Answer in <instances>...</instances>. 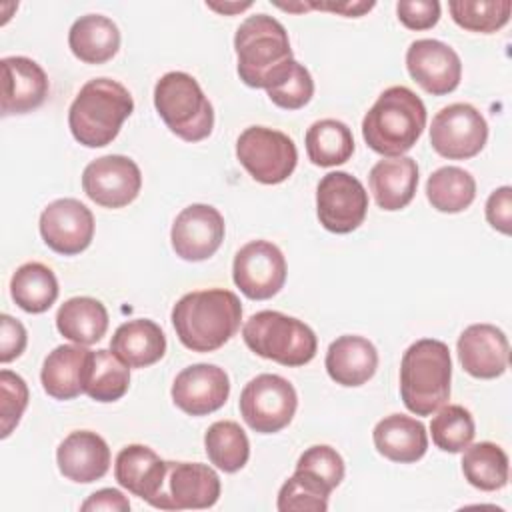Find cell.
Returning a JSON list of instances; mask_svg holds the SVG:
<instances>
[{"mask_svg": "<svg viewBox=\"0 0 512 512\" xmlns=\"http://www.w3.org/2000/svg\"><path fill=\"white\" fill-rule=\"evenodd\" d=\"M56 464L64 478L78 484H90L108 472L110 448L100 434L76 430L60 442L56 450Z\"/></svg>", "mask_w": 512, "mask_h": 512, "instance_id": "21", "label": "cell"}, {"mask_svg": "<svg viewBox=\"0 0 512 512\" xmlns=\"http://www.w3.org/2000/svg\"><path fill=\"white\" fill-rule=\"evenodd\" d=\"M10 296L24 312L42 314L58 298V280L42 262H26L12 274Z\"/></svg>", "mask_w": 512, "mask_h": 512, "instance_id": "30", "label": "cell"}, {"mask_svg": "<svg viewBox=\"0 0 512 512\" xmlns=\"http://www.w3.org/2000/svg\"><path fill=\"white\" fill-rule=\"evenodd\" d=\"M268 98L284 110H298L314 96V80L306 66L294 60L290 72L272 88L266 90Z\"/></svg>", "mask_w": 512, "mask_h": 512, "instance_id": "39", "label": "cell"}, {"mask_svg": "<svg viewBox=\"0 0 512 512\" xmlns=\"http://www.w3.org/2000/svg\"><path fill=\"white\" fill-rule=\"evenodd\" d=\"M130 386V366L124 364L112 350H96L92 354L90 374L84 392L96 402H116Z\"/></svg>", "mask_w": 512, "mask_h": 512, "instance_id": "35", "label": "cell"}, {"mask_svg": "<svg viewBox=\"0 0 512 512\" xmlns=\"http://www.w3.org/2000/svg\"><path fill=\"white\" fill-rule=\"evenodd\" d=\"M376 450L400 464L420 460L428 450V434L420 420L404 414H390L382 418L372 432Z\"/></svg>", "mask_w": 512, "mask_h": 512, "instance_id": "26", "label": "cell"}, {"mask_svg": "<svg viewBox=\"0 0 512 512\" xmlns=\"http://www.w3.org/2000/svg\"><path fill=\"white\" fill-rule=\"evenodd\" d=\"M28 406V386L10 370L0 372V436L8 438Z\"/></svg>", "mask_w": 512, "mask_h": 512, "instance_id": "40", "label": "cell"}, {"mask_svg": "<svg viewBox=\"0 0 512 512\" xmlns=\"http://www.w3.org/2000/svg\"><path fill=\"white\" fill-rule=\"evenodd\" d=\"M370 192L382 210L394 212L408 206L418 188V166L410 156L382 158L368 174Z\"/></svg>", "mask_w": 512, "mask_h": 512, "instance_id": "25", "label": "cell"}, {"mask_svg": "<svg viewBox=\"0 0 512 512\" xmlns=\"http://www.w3.org/2000/svg\"><path fill=\"white\" fill-rule=\"evenodd\" d=\"M58 332L82 346L96 344L108 330V312L104 304L90 296L66 300L56 312Z\"/></svg>", "mask_w": 512, "mask_h": 512, "instance_id": "29", "label": "cell"}, {"mask_svg": "<svg viewBox=\"0 0 512 512\" xmlns=\"http://www.w3.org/2000/svg\"><path fill=\"white\" fill-rule=\"evenodd\" d=\"M458 358L470 376L482 380L498 378L508 368L510 344L494 324H472L458 338Z\"/></svg>", "mask_w": 512, "mask_h": 512, "instance_id": "19", "label": "cell"}, {"mask_svg": "<svg viewBox=\"0 0 512 512\" xmlns=\"http://www.w3.org/2000/svg\"><path fill=\"white\" fill-rule=\"evenodd\" d=\"M220 498L218 474L200 462H168L162 490L154 502L160 510L210 508Z\"/></svg>", "mask_w": 512, "mask_h": 512, "instance_id": "14", "label": "cell"}, {"mask_svg": "<svg viewBox=\"0 0 512 512\" xmlns=\"http://www.w3.org/2000/svg\"><path fill=\"white\" fill-rule=\"evenodd\" d=\"M398 20L410 30H428L440 18V2L436 0H402L396 4Z\"/></svg>", "mask_w": 512, "mask_h": 512, "instance_id": "42", "label": "cell"}, {"mask_svg": "<svg viewBox=\"0 0 512 512\" xmlns=\"http://www.w3.org/2000/svg\"><path fill=\"white\" fill-rule=\"evenodd\" d=\"M452 360L442 340L422 338L410 344L400 364V396L416 416H430L450 398Z\"/></svg>", "mask_w": 512, "mask_h": 512, "instance_id": "5", "label": "cell"}, {"mask_svg": "<svg viewBox=\"0 0 512 512\" xmlns=\"http://www.w3.org/2000/svg\"><path fill=\"white\" fill-rule=\"evenodd\" d=\"M368 212V192L348 172H328L316 188V214L320 224L334 234L356 230Z\"/></svg>", "mask_w": 512, "mask_h": 512, "instance_id": "11", "label": "cell"}, {"mask_svg": "<svg viewBox=\"0 0 512 512\" xmlns=\"http://www.w3.org/2000/svg\"><path fill=\"white\" fill-rule=\"evenodd\" d=\"M426 128V106L410 88H386L362 120V136L370 150L396 158L408 152Z\"/></svg>", "mask_w": 512, "mask_h": 512, "instance_id": "3", "label": "cell"}, {"mask_svg": "<svg viewBox=\"0 0 512 512\" xmlns=\"http://www.w3.org/2000/svg\"><path fill=\"white\" fill-rule=\"evenodd\" d=\"M204 448L208 460L224 472H238L250 456L248 436L234 420L214 422L204 434Z\"/></svg>", "mask_w": 512, "mask_h": 512, "instance_id": "34", "label": "cell"}, {"mask_svg": "<svg viewBox=\"0 0 512 512\" xmlns=\"http://www.w3.org/2000/svg\"><path fill=\"white\" fill-rule=\"evenodd\" d=\"M324 366L336 384L362 386L378 368V352L368 338L344 334L328 346Z\"/></svg>", "mask_w": 512, "mask_h": 512, "instance_id": "24", "label": "cell"}, {"mask_svg": "<svg viewBox=\"0 0 512 512\" xmlns=\"http://www.w3.org/2000/svg\"><path fill=\"white\" fill-rule=\"evenodd\" d=\"M110 350L130 368H146L164 356L166 336L154 320L136 318L116 328Z\"/></svg>", "mask_w": 512, "mask_h": 512, "instance_id": "27", "label": "cell"}, {"mask_svg": "<svg viewBox=\"0 0 512 512\" xmlns=\"http://www.w3.org/2000/svg\"><path fill=\"white\" fill-rule=\"evenodd\" d=\"M86 196L104 208H124L136 200L142 188L138 164L122 154L92 160L82 172Z\"/></svg>", "mask_w": 512, "mask_h": 512, "instance_id": "13", "label": "cell"}, {"mask_svg": "<svg viewBox=\"0 0 512 512\" xmlns=\"http://www.w3.org/2000/svg\"><path fill=\"white\" fill-rule=\"evenodd\" d=\"M238 76L250 88H272L292 68L286 28L268 14L248 16L234 34Z\"/></svg>", "mask_w": 512, "mask_h": 512, "instance_id": "2", "label": "cell"}, {"mask_svg": "<svg viewBox=\"0 0 512 512\" xmlns=\"http://www.w3.org/2000/svg\"><path fill=\"white\" fill-rule=\"evenodd\" d=\"M68 46L78 60L86 64H104L120 48V30L102 14H86L72 24Z\"/></svg>", "mask_w": 512, "mask_h": 512, "instance_id": "28", "label": "cell"}, {"mask_svg": "<svg viewBox=\"0 0 512 512\" xmlns=\"http://www.w3.org/2000/svg\"><path fill=\"white\" fill-rule=\"evenodd\" d=\"M206 6L208 8H212V10H216V12H222V14H236V12H242V10H246V8H250L252 6V2H224V4H216V2H206Z\"/></svg>", "mask_w": 512, "mask_h": 512, "instance_id": "47", "label": "cell"}, {"mask_svg": "<svg viewBox=\"0 0 512 512\" xmlns=\"http://www.w3.org/2000/svg\"><path fill=\"white\" fill-rule=\"evenodd\" d=\"M296 406L294 386L278 374H258L240 394V414L260 434H274L286 428L294 418Z\"/></svg>", "mask_w": 512, "mask_h": 512, "instance_id": "9", "label": "cell"}, {"mask_svg": "<svg viewBox=\"0 0 512 512\" xmlns=\"http://www.w3.org/2000/svg\"><path fill=\"white\" fill-rule=\"evenodd\" d=\"M304 144L310 162L322 168L344 164L354 152V138L350 128L334 118L316 120L306 130Z\"/></svg>", "mask_w": 512, "mask_h": 512, "instance_id": "31", "label": "cell"}, {"mask_svg": "<svg viewBox=\"0 0 512 512\" xmlns=\"http://www.w3.org/2000/svg\"><path fill=\"white\" fill-rule=\"evenodd\" d=\"M332 488L308 470H294L278 492L280 512H326Z\"/></svg>", "mask_w": 512, "mask_h": 512, "instance_id": "36", "label": "cell"}, {"mask_svg": "<svg viewBox=\"0 0 512 512\" xmlns=\"http://www.w3.org/2000/svg\"><path fill=\"white\" fill-rule=\"evenodd\" d=\"M426 198L438 212H462L476 198V180L464 168L442 166L430 174L426 182Z\"/></svg>", "mask_w": 512, "mask_h": 512, "instance_id": "33", "label": "cell"}, {"mask_svg": "<svg viewBox=\"0 0 512 512\" xmlns=\"http://www.w3.org/2000/svg\"><path fill=\"white\" fill-rule=\"evenodd\" d=\"M406 68L412 80L434 96L454 92L462 78V62L456 50L434 38H420L408 46Z\"/></svg>", "mask_w": 512, "mask_h": 512, "instance_id": "16", "label": "cell"}, {"mask_svg": "<svg viewBox=\"0 0 512 512\" xmlns=\"http://www.w3.org/2000/svg\"><path fill=\"white\" fill-rule=\"evenodd\" d=\"M452 20L470 32L490 34L510 20V0H452L448 2Z\"/></svg>", "mask_w": 512, "mask_h": 512, "instance_id": "37", "label": "cell"}, {"mask_svg": "<svg viewBox=\"0 0 512 512\" xmlns=\"http://www.w3.org/2000/svg\"><path fill=\"white\" fill-rule=\"evenodd\" d=\"M234 284L250 300H268L276 296L286 282V260L282 250L268 240L244 244L232 264Z\"/></svg>", "mask_w": 512, "mask_h": 512, "instance_id": "12", "label": "cell"}, {"mask_svg": "<svg viewBox=\"0 0 512 512\" xmlns=\"http://www.w3.org/2000/svg\"><path fill=\"white\" fill-rule=\"evenodd\" d=\"M306 8H320V10H332L344 16H362L364 12H370L374 8V2H330V4H316L310 2Z\"/></svg>", "mask_w": 512, "mask_h": 512, "instance_id": "46", "label": "cell"}, {"mask_svg": "<svg viewBox=\"0 0 512 512\" xmlns=\"http://www.w3.org/2000/svg\"><path fill=\"white\" fill-rule=\"evenodd\" d=\"M224 240V218L210 204H190L174 220L170 242L182 260L200 262L220 248Z\"/></svg>", "mask_w": 512, "mask_h": 512, "instance_id": "17", "label": "cell"}, {"mask_svg": "<svg viewBox=\"0 0 512 512\" xmlns=\"http://www.w3.org/2000/svg\"><path fill=\"white\" fill-rule=\"evenodd\" d=\"M26 342H28V336L22 322L12 318L10 314H2L0 316V362L6 364L18 358L24 352Z\"/></svg>", "mask_w": 512, "mask_h": 512, "instance_id": "43", "label": "cell"}, {"mask_svg": "<svg viewBox=\"0 0 512 512\" xmlns=\"http://www.w3.org/2000/svg\"><path fill=\"white\" fill-rule=\"evenodd\" d=\"M154 106L164 124L186 142H200L214 128V110L194 76L166 72L154 86Z\"/></svg>", "mask_w": 512, "mask_h": 512, "instance_id": "7", "label": "cell"}, {"mask_svg": "<svg viewBox=\"0 0 512 512\" xmlns=\"http://www.w3.org/2000/svg\"><path fill=\"white\" fill-rule=\"evenodd\" d=\"M2 66V116L26 114L42 106L48 96V76L26 56H6Z\"/></svg>", "mask_w": 512, "mask_h": 512, "instance_id": "20", "label": "cell"}, {"mask_svg": "<svg viewBox=\"0 0 512 512\" xmlns=\"http://www.w3.org/2000/svg\"><path fill=\"white\" fill-rule=\"evenodd\" d=\"M38 226L44 244L62 256L84 252L94 238V216L76 198L50 202L42 210Z\"/></svg>", "mask_w": 512, "mask_h": 512, "instance_id": "15", "label": "cell"}, {"mask_svg": "<svg viewBox=\"0 0 512 512\" xmlns=\"http://www.w3.org/2000/svg\"><path fill=\"white\" fill-rule=\"evenodd\" d=\"M432 442L444 452H462L468 444H472L476 428L470 410L460 404H448L432 416L430 422Z\"/></svg>", "mask_w": 512, "mask_h": 512, "instance_id": "38", "label": "cell"}, {"mask_svg": "<svg viewBox=\"0 0 512 512\" xmlns=\"http://www.w3.org/2000/svg\"><path fill=\"white\" fill-rule=\"evenodd\" d=\"M80 508L84 512H88V510L126 512V510H130V502H128V498L120 490H116V488H102V490H96L94 494H90L88 500H84Z\"/></svg>", "mask_w": 512, "mask_h": 512, "instance_id": "45", "label": "cell"}, {"mask_svg": "<svg viewBox=\"0 0 512 512\" xmlns=\"http://www.w3.org/2000/svg\"><path fill=\"white\" fill-rule=\"evenodd\" d=\"M298 470H308L320 480H324L332 490L344 478V460L342 456L326 444H316L304 450L296 462Z\"/></svg>", "mask_w": 512, "mask_h": 512, "instance_id": "41", "label": "cell"}, {"mask_svg": "<svg viewBox=\"0 0 512 512\" xmlns=\"http://www.w3.org/2000/svg\"><path fill=\"white\" fill-rule=\"evenodd\" d=\"M240 320V300L224 288L188 292L172 308L176 336L192 352L218 350L238 332Z\"/></svg>", "mask_w": 512, "mask_h": 512, "instance_id": "1", "label": "cell"}, {"mask_svg": "<svg viewBox=\"0 0 512 512\" xmlns=\"http://www.w3.org/2000/svg\"><path fill=\"white\" fill-rule=\"evenodd\" d=\"M166 470L168 462L144 444L124 446L114 462L116 482L150 506H154L162 490Z\"/></svg>", "mask_w": 512, "mask_h": 512, "instance_id": "23", "label": "cell"}, {"mask_svg": "<svg viewBox=\"0 0 512 512\" xmlns=\"http://www.w3.org/2000/svg\"><path fill=\"white\" fill-rule=\"evenodd\" d=\"M230 394V380L216 364H192L172 384L174 404L190 416H206L224 406Z\"/></svg>", "mask_w": 512, "mask_h": 512, "instance_id": "18", "label": "cell"}, {"mask_svg": "<svg viewBox=\"0 0 512 512\" xmlns=\"http://www.w3.org/2000/svg\"><path fill=\"white\" fill-rule=\"evenodd\" d=\"M488 140L484 116L466 102L444 106L432 118L430 144L448 160H466L476 156Z\"/></svg>", "mask_w": 512, "mask_h": 512, "instance_id": "10", "label": "cell"}, {"mask_svg": "<svg viewBox=\"0 0 512 512\" xmlns=\"http://www.w3.org/2000/svg\"><path fill=\"white\" fill-rule=\"evenodd\" d=\"M242 338L254 354L282 366H304L318 348L316 334L308 324L276 310L252 314L242 328Z\"/></svg>", "mask_w": 512, "mask_h": 512, "instance_id": "6", "label": "cell"}, {"mask_svg": "<svg viewBox=\"0 0 512 512\" xmlns=\"http://www.w3.org/2000/svg\"><path fill=\"white\" fill-rule=\"evenodd\" d=\"M460 464L468 484L478 490L494 492L508 484V456L494 442L468 444Z\"/></svg>", "mask_w": 512, "mask_h": 512, "instance_id": "32", "label": "cell"}, {"mask_svg": "<svg viewBox=\"0 0 512 512\" xmlns=\"http://www.w3.org/2000/svg\"><path fill=\"white\" fill-rule=\"evenodd\" d=\"M92 350L82 344L56 346L42 364L40 380L48 396L56 400H72L86 388L92 364Z\"/></svg>", "mask_w": 512, "mask_h": 512, "instance_id": "22", "label": "cell"}, {"mask_svg": "<svg viewBox=\"0 0 512 512\" xmlns=\"http://www.w3.org/2000/svg\"><path fill=\"white\" fill-rule=\"evenodd\" d=\"M236 158L260 184H280L296 168L294 140L274 128L250 126L236 140Z\"/></svg>", "mask_w": 512, "mask_h": 512, "instance_id": "8", "label": "cell"}, {"mask_svg": "<svg viewBox=\"0 0 512 512\" xmlns=\"http://www.w3.org/2000/svg\"><path fill=\"white\" fill-rule=\"evenodd\" d=\"M130 92L112 78L88 80L68 110V126L76 142L86 148L108 146L132 114Z\"/></svg>", "mask_w": 512, "mask_h": 512, "instance_id": "4", "label": "cell"}, {"mask_svg": "<svg viewBox=\"0 0 512 512\" xmlns=\"http://www.w3.org/2000/svg\"><path fill=\"white\" fill-rule=\"evenodd\" d=\"M486 220L494 230L502 234H510V228H512V188L510 186H500L488 196Z\"/></svg>", "mask_w": 512, "mask_h": 512, "instance_id": "44", "label": "cell"}]
</instances>
